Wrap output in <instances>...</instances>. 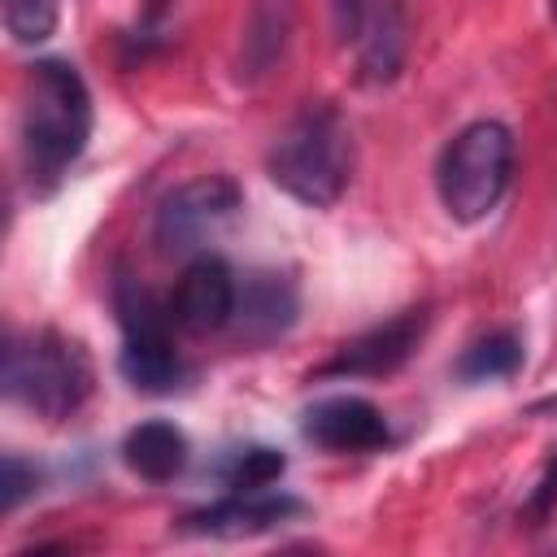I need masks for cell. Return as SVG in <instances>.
I'll list each match as a JSON object with an SVG mask.
<instances>
[{"instance_id":"1","label":"cell","mask_w":557,"mask_h":557,"mask_svg":"<svg viewBox=\"0 0 557 557\" xmlns=\"http://www.w3.org/2000/svg\"><path fill=\"white\" fill-rule=\"evenodd\" d=\"M87 139H91V91L83 74L61 57L35 61L22 87V170L30 191L48 196L83 157Z\"/></svg>"},{"instance_id":"2","label":"cell","mask_w":557,"mask_h":557,"mask_svg":"<svg viewBox=\"0 0 557 557\" xmlns=\"http://www.w3.org/2000/svg\"><path fill=\"white\" fill-rule=\"evenodd\" d=\"M352 165H357L352 126L331 100L305 104L265 152L270 183L309 209H331L348 191Z\"/></svg>"},{"instance_id":"3","label":"cell","mask_w":557,"mask_h":557,"mask_svg":"<svg viewBox=\"0 0 557 557\" xmlns=\"http://www.w3.org/2000/svg\"><path fill=\"white\" fill-rule=\"evenodd\" d=\"M96 387L91 357L78 339L57 326H39L30 335H9L4 344V396L26 405L44 422L74 418Z\"/></svg>"},{"instance_id":"4","label":"cell","mask_w":557,"mask_h":557,"mask_svg":"<svg viewBox=\"0 0 557 557\" xmlns=\"http://www.w3.org/2000/svg\"><path fill=\"white\" fill-rule=\"evenodd\" d=\"M513 178V131L496 117H479L461 126L435 161V191L453 222H483Z\"/></svg>"},{"instance_id":"5","label":"cell","mask_w":557,"mask_h":557,"mask_svg":"<svg viewBox=\"0 0 557 557\" xmlns=\"http://www.w3.org/2000/svg\"><path fill=\"white\" fill-rule=\"evenodd\" d=\"M244 205V191L231 174H200L183 187H174L157 213H152V248L161 257H187L196 252L222 222L235 218Z\"/></svg>"},{"instance_id":"6","label":"cell","mask_w":557,"mask_h":557,"mask_svg":"<svg viewBox=\"0 0 557 557\" xmlns=\"http://www.w3.org/2000/svg\"><path fill=\"white\" fill-rule=\"evenodd\" d=\"M426 322L431 313L426 309H405L361 335H352L348 344H339V352L331 361H322L313 370V379H383V374H396L422 344L426 335Z\"/></svg>"},{"instance_id":"7","label":"cell","mask_w":557,"mask_h":557,"mask_svg":"<svg viewBox=\"0 0 557 557\" xmlns=\"http://www.w3.org/2000/svg\"><path fill=\"white\" fill-rule=\"evenodd\" d=\"M235 292H239V283H235L231 265L218 252H200L178 274L174 296H170L165 309H170V318H174L178 331H187V335H213V331L231 326Z\"/></svg>"},{"instance_id":"8","label":"cell","mask_w":557,"mask_h":557,"mask_svg":"<svg viewBox=\"0 0 557 557\" xmlns=\"http://www.w3.org/2000/svg\"><path fill=\"white\" fill-rule=\"evenodd\" d=\"M296 318H300V292L287 274H278V270L244 274V283L235 292V313H231V326L244 344H252V348L274 344L296 326Z\"/></svg>"},{"instance_id":"9","label":"cell","mask_w":557,"mask_h":557,"mask_svg":"<svg viewBox=\"0 0 557 557\" xmlns=\"http://www.w3.org/2000/svg\"><path fill=\"white\" fill-rule=\"evenodd\" d=\"M305 440L326 453H374L392 440V426L383 409L366 396H326L313 409H305L300 422Z\"/></svg>"},{"instance_id":"10","label":"cell","mask_w":557,"mask_h":557,"mask_svg":"<svg viewBox=\"0 0 557 557\" xmlns=\"http://www.w3.org/2000/svg\"><path fill=\"white\" fill-rule=\"evenodd\" d=\"M292 513H300V500L287 492H270V487L226 492L222 500L191 509L183 518V531L187 535H213V540H239V535H261L278 522H287Z\"/></svg>"},{"instance_id":"11","label":"cell","mask_w":557,"mask_h":557,"mask_svg":"<svg viewBox=\"0 0 557 557\" xmlns=\"http://www.w3.org/2000/svg\"><path fill=\"white\" fill-rule=\"evenodd\" d=\"M122 461L144 483H170L187 470V435L165 418L139 422L122 440Z\"/></svg>"},{"instance_id":"12","label":"cell","mask_w":557,"mask_h":557,"mask_svg":"<svg viewBox=\"0 0 557 557\" xmlns=\"http://www.w3.org/2000/svg\"><path fill=\"white\" fill-rule=\"evenodd\" d=\"M292 13H296V0H252L248 30H244V57H239L244 78H261L274 70L292 35Z\"/></svg>"},{"instance_id":"13","label":"cell","mask_w":557,"mask_h":557,"mask_svg":"<svg viewBox=\"0 0 557 557\" xmlns=\"http://www.w3.org/2000/svg\"><path fill=\"white\" fill-rule=\"evenodd\" d=\"M405 39H409L405 4L400 0L379 4V13L361 30V70H366L370 83H392L396 78L400 61H405Z\"/></svg>"},{"instance_id":"14","label":"cell","mask_w":557,"mask_h":557,"mask_svg":"<svg viewBox=\"0 0 557 557\" xmlns=\"http://www.w3.org/2000/svg\"><path fill=\"white\" fill-rule=\"evenodd\" d=\"M522 335L518 331H487L479 335L461 357H457V379L461 383H492V379H509L522 370Z\"/></svg>"},{"instance_id":"15","label":"cell","mask_w":557,"mask_h":557,"mask_svg":"<svg viewBox=\"0 0 557 557\" xmlns=\"http://www.w3.org/2000/svg\"><path fill=\"white\" fill-rule=\"evenodd\" d=\"M287 470V457L270 444H248V448H235L226 461H222V483L231 492H257V487H274Z\"/></svg>"},{"instance_id":"16","label":"cell","mask_w":557,"mask_h":557,"mask_svg":"<svg viewBox=\"0 0 557 557\" xmlns=\"http://www.w3.org/2000/svg\"><path fill=\"white\" fill-rule=\"evenodd\" d=\"M57 0H4V30L13 44H44L57 30Z\"/></svg>"},{"instance_id":"17","label":"cell","mask_w":557,"mask_h":557,"mask_svg":"<svg viewBox=\"0 0 557 557\" xmlns=\"http://www.w3.org/2000/svg\"><path fill=\"white\" fill-rule=\"evenodd\" d=\"M0 509L4 513H13L26 496H35L39 492V470L26 461V457H17V453H4V466H0Z\"/></svg>"},{"instance_id":"18","label":"cell","mask_w":557,"mask_h":557,"mask_svg":"<svg viewBox=\"0 0 557 557\" xmlns=\"http://www.w3.org/2000/svg\"><path fill=\"white\" fill-rule=\"evenodd\" d=\"M331 30L339 44H357L366 30V0H331Z\"/></svg>"},{"instance_id":"19","label":"cell","mask_w":557,"mask_h":557,"mask_svg":"<svg viewBox=\"0 0 557 557\" xmlns=\"http://www.w3.org/2000/svg\"><path fill=\"white\" fill-rule=\"evenodd\" d=\"M553 500H557V457H548V466H544L535 492L527 496V513H531V518H548Z\"/></svg>"},{"instance_id":"20","label":"cell","mask_w":557,"mask_h":557,"mask_svg":"<svg viewBox=\"0 0 557 557\" xmlns=\"http://www.w3.org/2000/svg\"><path fill=\"white\" fill-rule=\"evenodd\" d=\"M548 17H553V26H557V0H548Z\"/></svg>"}]
</instances>
